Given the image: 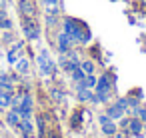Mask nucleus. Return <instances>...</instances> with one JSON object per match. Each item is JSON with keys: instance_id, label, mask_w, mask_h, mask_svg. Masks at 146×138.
<instances>
[{"instance_id": "obj_3", "label": "nucleus", "mask_w": 146, "mask_h": 138, "mask_svg": "<svg viewBox=\"0 0 146 138\" xmlns=\"http://www.w3.org/2000/svg\"><path fill=\"white\" fill-rule=\"evenodd\" d=\"M38 66H40V72L44 74V76H52L54 74V62H52V58H50V54L46 52V50H42L40 54H38Z\"/></svg>"}, {"instance_id": "obj_1", "label": "nucleus", "mask_w": 146, "mask_h": 138, "mask_svg": "<svg viewBox=\"0 0 146 138\" xmlns=\"http://www.w3.org/2000/svg\"><path fill=\"white\" fill-rule=\"evenodd\" d=\"M64 32H66L74 42H86V40L90 38L88 30H82V26H80L76 20H72V18L64 20Z\"/></svg>"}, {"instance_id": "obj_20", "label": "nucleus", "mask_w": 146, "mask_h": 138, "mask_svg": "<svg viewBox=\"0 0 146 138\" xmlns=\"http://www.w3.org/2000/svg\"><path fill=\"white\" fill-rule=\"evenodd\" d=\"M82 70H84V74L88 76V74H92L94 72V62H90V60H86V62H82V66H80Z\"/></svg>"}, {"instance_id": "obj_23", "label": "nucleus", "mask_w": 146, "mask_h": 138, "mask_svg": "<svg viewBox=\"0 0 146 138\" xmlns=\"http://www.w3.org/2000/svg\"><path fill=\"white\" fill-rule=\"evenodd\" d=\"M118 138H130V136H128V130H124V132H120V134H118Z\"/></svg>"}, {"instance_id": "obj_4", "label": "nucleus", "mask_w": 146, "mask_h": 138, "mask_svg": "<svg viewBox=\"0 0 146 138\" xmlns=\"http://www.w3.org/2000/svg\"><path fill=\"white\" fill-rule=\"evenodd\" d=\"M98 122H100V126H102V132L106 134V136H114L116 134V124H114V120L112 118H108L106 114H102V116H98Z\"/></svg>"}, {"instance_id": "obj_18", "label": "nucleus", "mask_w": 146, "mask_h": 138, "mask_svg": "<svg viewBox=\"0 0 146 138\" xmlns=\"http://www.w3.org/2000/svg\"><path fill=\"white\" fill-rule=\"evenodd\" d=\"M70 74H72V78H74L78 84H80V82H84V78H86V74H84V70H82L80 66H76V68H74Z\"/></svg>"}, {"instance_id": "obj_25", "label": "nucleus", "mask_w": 146, "mask_h": 138, "mask_svg": "<svg viewBox=\"0 0 146 138\" xmlns=\"http://www.w3.org/2000/svg\"><path fill=\"white\" fill-rule=\"evenodd\" d=\"M24 138H34V134H30V136H24Z\"/></svg>"}, {"instance_id": "obj_12", "label": "nucleus", "mask_w": 146, "mask_h": 138, "mask_svg": "<svg viewBox=\"0 0 146 138\" xmlns=\"http://www.w3.org/2000/svg\"><path fill=\"white\" fill-rule=\"evenodd\" d=\"M12 104V92L0 90V108H8Z\"/></svg>"}, {"instance_id": "obj_10", "label": "nucleus", "mask_w": 146, "mask_h": 138, "mask_svg": "<svg viewBox=\"0 0 146 138\" xmlns=\"http://www.w3.org/2000/svg\"><path fill=\"white\" fill-rule=\"evenodd\" d=\"M20 120H22V116H20V112H18L16 108H14V110H10V112L6 114V122H8L10 126H14V128H18Z\"/></svg>"}, {"instance_id": "obj_22", "label": "nucleus", "mask_w": 146, "mask_h": 138, "mask_svg": "<svg viewBox=\"0 0 146 138\" xmlns=\"http://www.w3.org/2000/svg\"><path fill=\"white\" fill-rule=\"evenodd\" d=\"M136 114L142 122H146V108H136Z\"/></svg>"}, {"instance_id": "obj_16", "label": "nucleus", "mask_w": 146, "mask_h": 138, "mask_svg": "<svg viewBox=\"0 0 146 138\" xmlns=\"http://www.w3.org/2000/svg\"><path fill=\"white\" fill-rule=\"evenodd\" d=\"M12 82H10V78L6 76V74H0V90H6V92H12Z\"/></svg>"}, {"instance_id": "obj_6", "label": "nucleus", "mask_w": 146, "mask_h": 138, "mask_svg": "<svg viewBox=\"0 0 146 138\" xmlns=\"http://www.w3.org/2000/svg\"><path fill=\"white\" fill-rule=\"evenodd\" d=\"M24 34H26V38H30V40L38 38V34H40V28H38V24H36L34 20L26 18V20H24Z\"/></svg>"}, {"instance_id": "obj_7", "label": "nucleus", "mask_w": 146, "mask_h": 138, "mask_svg": "<svg viewBox=\"0 0 146 138\" xmlns=\"http://www.w3.org/2000/svg\"><path fill=\"white\" fill-rule=\"evenodd\" d=\"M72 44H74V40L66 34V32H62L60 36H58V50L62 52V54H66V52H70V48H72Z\"/></svg>"}, {"instance_id": "obj_26", "label": "nucleus", "mask_w": 146, "mask_h": 138, "mask_svg": "<svg viewBox=\"0 0 146 138\" xmlns=\"http://www.w3.org/2000/svg\"><path fill=\"white\" fill-rule=\"evenodd\" d=\"M144 132H146V122H144Z\"/></svg>"}, {"instance_id": "obj_15", "label": "nucleus", "mask_w": 146, "mask_h": 138, "mask_svg": "<svg viewBox=\"0 0 146 138\" xmlns=\"http://www.w3.org/2000/svg\"><path fill=\"white\" fill-rule=\"evenodd\" d=\"M58 2L60 0H42V4L46 6V12H50V14L58 12Z\"/></svg>"}, {"instance_id": "obj_27", "label": "nucleus", "mask_w": 146, "mask_h": 138, "mask_svg": "<svg viewBox=\"0 0 146 138\" xmlns=\"http://www.w3.org/2000/svg\"><path fill=\"white\" fill-rule=\"evenodd\" d=\"M54 138H60V136H54Z\"/></svg>"}, {"instance_id": "obj_2", "label": "nucleus", "mask_w": 146, "mask_h": 138, "mask_svg": "<svg viewBox=\"0 0 146 138\" xmlns=\"http://www.w3.org/2000/svg\"><path fill=\"white\" fill-rule=\"evenodd\" d=\"M110 92H112V82H110L108 74H104V76H100L96 80V98H98V102L108 100L110 98Z\"/></svg>"}, {"instance_id": "obj_21", "label": "nucleus", "mask_w": 146, "mask_h": 138, "mask_svg": "<svg viewBox=\"0 0 146 138\" xmlns=\"http://www.w3.org/2000/svg\"><path fill=\"white\" fill-rule=\"evenodd\" d=\"M120 110H124V112H128V98H120V100H116L114 102Z\"/></svg>"}, {"instance_id": "obj_17", "label": "nucleus", "mask_w": 146, "mask_h": 138, "mask_svg": "<svg viewBox=\"0 0 146 138\" xmlns=\"http://www.w3.org/2000/svg\"><path fill=\"white\" fill-rule=\"evenodd\" d=\"M20 48H22L20 42L10 48V52H8V62H10V64H16V60H18V50H20Z\"/></svg>"}, {"instance_id": "obj_24", "label": "nucleus", "mask_w": 146, "mask_h": 138, "mask_svg": "<svg viewBox=\"0 0 146 138\" xmlns=\"http://www.w3.org/2000/svg\"><path fill=\"white\" fill-rule=\"evenodd\" d=\"M4 6H6V0H0V10H4Z\"/></svg>"}, {"instance_id": "obj_8", "label": "nucleus", "mask_w": 146, "mask_h": 138, "mask_svg": "<svg viewBox=\"0 0 146 138\" xmlns=\"http://www.w3.org/2000/svg\"><path fill=\"white\" fill-rule=\"evenodd\" d=\"M126 126H128L126 130H128L130 134H134V136H140V134L144 132V124H142V120H140V118H130Z\"/></svg>"}, {"instance_id": "obj_11", "label": "nucleus", "mask_w": 146, "mask_h": 138, "mask_svg": "<svg viewBox=\"0 0 146 138\" xmlns=\"http://www.w3.org/2000/svg\"><path fill=\"white\" fill-rule=\"evenodd\" d=\"M18 128L22 130V134H24V136L34 134V126H32V120H30V118H22V120H20V124H18Z\"/></svg>"}, {"instance_id": "obj_9", "label": "nucleus", "mask_w": 146, "mask_h": 138, "mask_svg": "<svg viewBox=\"0 0 146 138\" xmlns=\"http://www.w3.org/2000/svg\"><path fill=\"white\" fill-rule=\"evenodd\" d=\"M20 12H22L26 18H34L36 8H34V4H32V0H22V2H20Z\"/></svg>"}, {"instance_id": "obj_5", "label": "nucleus", "mask_w": 146, "mask_h": 138, "mask_svg": "<svg viewBox=\"0 0 146 138\" xmlns=\"http://www.w3.org/2000/svg\"><path fill=\"white\" fill-rule=\"evenodd\" d=\"M18 112H20V116H22V118H30V114H32V96L24 94V96L20 98Z\"/></svg>"}, {"instance_id": "obj_13", "label": "nucleus", "mask_w": 146, "mask_h": 138, "mask_svg": "<svg viewBox=\"0 0 146 138\" xmlns=\"http://www.w3.org/2000/svg\"><path fill=\"white\" fill-rule=\"evenodd\" d=\"M106 116H108V118H112V120H118V118H122V116H124V110H120L116 104H112V106L106 110Z\"/></svg>"}, {"instance_id": "obj_14", "label": "nucleus", "mask_w": 146, "mask_h": 138, "mask_svg": "<svg viewBox=\"0 0 146 138\" xmlns=\"http://www.w3.org/2000/svg\"><path fill=\"white\" fill-rule=\"evenodd\" d=\"M92 92H90V88H84V86H78V100L80 102H86V100H90L92 102Z\"/></svg>"}, {"instance_id": "obj_19", "label": "nucleus", "mask_w": 146, "mask_h": 138, "mask_svg": "<svg viewBox=\"0 0 146 138\" xmlns=\"http://www.w3.org/2000/svg\"><path fill=\"white\" fill-rule=\"evenodd\" d=\"M16 70H18L20 74H26V72H28V60H26V58H18V60H16Z\"/></svg>"}]
</instances>
